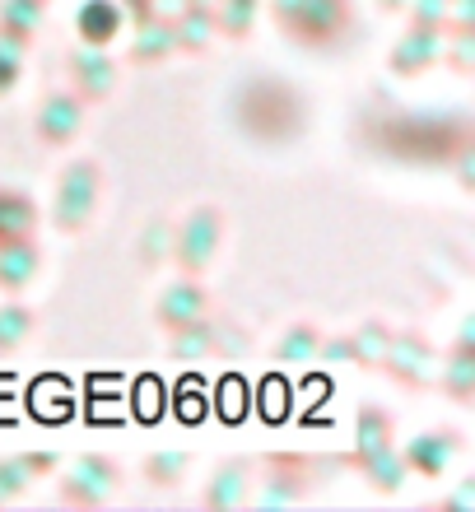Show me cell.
I'll list each match as a JSON object with an SVG mask.
<instances>
[{
	"label": "cell",
	"instance_id": "19",
	"mask_svg": "<svg viewBox=\"0 0 475 512\" xmlns=\"http://www.w3.org/2000/svg\"><path fill=\"white\" fill-rule=\"evenodd\" d=\"M168 24H173V47L177 52H205V47L215 42V10L187 5V10H177Z\"/></svg>",
	"mask_w": 475,
	"mask_h": 512
},
{
	"label": "cell",
	"instance_id": "7",
	"mask_svg": "<svg viewBox=\"0 0 475 512\" xmlns=\"http://www.w3.org/2000/svg\"><path fill=\"white\" fill-rule=\"evenodd\" d=\"M313 466H322V461L313 457H266L261 461V499L266 503H285V499H303L308 494V485H313Z\"/></svg>",
	"mask_w": 475,
	"mask_h": 512
},
{
	"label": "cell",
	"instance_id": "21",
	"mask_svg": "<svg viewBox=\"0 0 475 512\" xmlns=\"http://www.w3.org/2000/svg\"><path fill=\"white\" fill-rule=\"evenodd\" d=\"M219 350V322L210 312H201L196 322L177 326L173 331V359H205Z\"/></svg>",
	"mask_w": 475,
	"mask_h": 512
},
{
	"label": "cell",
	"instance_id": "14",
	"mask_svg": "<svg viewBox=\"0 0 475 512\" xmlns=\"http://www.w3.org/2000/svg\"><path fill=\"white\" fill-rule=\"evenodd\" d=\"M252 461H224L215 471V480L205 485V508H238V503L252 499Z\"/></svg>",
	"mask_w": 475,
	"mask_h": 512
},
{
	"label": "cell",
	"instance_id": "37",
	"mask_svg": "<svg viewBox=\"0 0 475 512\" xmlns=\"http://www.w3.org/2000/svg\"><path fill=\"white\" fill-rule=\"evenodd\" d=\"M382 10H401V5H410V0H378Z\"/></svg>",
	"mask_w": 475,
	"mask_h": 512
},
{
	"label": "cell",
	"instance_id": "28",
	"mask_svg": "<svg viewBox=\"0 0 475 512\" xmlns=\"http://www.w3.org/2000/svg\"><path fill=\"white\" fill-rule=\"evenodd\" d=\"M252 14H257V5H247V0H219V5H215V33H229V38H247V28H252Z\"/></svg>",
	"mask_w": 475,
	"mask_h": 512
},
{
	"label": "cell",
	"instance_id": "26",
	"mask_svg": "<svg viewBox=\"0 0 475 512\" xmlns=\"http://www.w3.org/2000/svg\"><path fill=\"white\" fill-rule=\"evenodd\" d=\"M33 308H24V303H0V354H14L19 345L28 340V331H33Z\"/></svg>",
	"mask_w": 475,
	"mask_h": 512
},
{
	"label": "cell",
	"instance_id": "29",
	"mask_svg": "<svg viewBox=\"0 0 475 512\" xmlns=\"http://www.w3.org/2000/svg\"><path fill=\"white\" fill-rule=\"evenodd\" d=\"M136 252H140V261H145V266H159L163 256L173 252V224H168V219H154L150 229L140 233Z\"/></svg>",
	"mask_w": 475,
	"mask_h": 512
},
{
	"label": "cell",
	"instance_id": "34",
	"mask_svg": "<svg viewBox=\"0 0 475 512\" xmlns=\"http://www.w3.org/2000/svg\"><path fill=\"white\" fill-rule=\"evenodd\" d=\"M24 471L33 475V480H38V475H52L56 466H61V457H56V452H24Z\"/></svg>",
	"mask_w": 475,
	"mask_h": 512
},
{
	"label": "cell",
	"instance_id": "6",
	"mask_svg": "<svg viewBox=\"0 0 475 512\" xmlns=\"http://www.w3.org/2000/svg\"><path fill=\"white\" fill-rule=\"evenodd\" d=\"M378 368L392 382H401V387H429L434 382V345L424 336H415V331H401V336L392 331Z\"/></svg>",
	"mask_w": 475,
	"mask_h": 512
},
{
	"label": "cell",
	"instance_id": "20",
	"mask_svg": "<svg viewBox=\"0 0 475 512\" xmlns=\"http://www.w3.org/2000/svg\"><path fill=\"white\" fill-rule=\"evenodd\" d=\"M42 5L47 0H0V38L28 47L42 24Z\"/></svg>",
	"mask_w": 475,
	"mask_h": 512
},
{
	"label": "cell",
	"instance_id": "15",
	"mask_svg": "<svg viewBox=\"0 0 475 512\" xmlns=\"http://www.w3.org/2000/svg\"><path fill=\"white\" fill-rule=\"evenodd\" d=\"M38 266H42V256H38V243H33V238L0 243V289H5V294L28 289V280L38 275Z\"/></svg>",
	"mask_w": 475,
	"mask_h": 512
},
{
	"label": "cell",
	"instance_id": "10",
	"mask_svg": "<svg viewBox=\"0 0 475 512\" xmlns=\"http://www.w3.org/2000/svg\"><path fill=\"white\" fill-rule=\"evenodd\" d=\"M457 447H462L457 429H429V433H420V438H410V443L401 447V461H406L410 475H443Z\"/></svg>",
	"mask_w": 475,
	"mask_h": 512
},
{
	"label": "cell",
	"instance_id": "2",
	"mask_svg": "<svg viewBox=\"0 0 475 512\" xmlns=\"http://www.w3.org/2000/svg\"><path fill=\"white\" fill-rule=\"evenodd\" d=\"M275 24L285 28V38L299 47H336L350 28V0H275Z\"/></svg>",
	"mask_w": 475,
	"mask_h": 512
},
{
	"label": "cell",
	"instance_id": "30",
	"mask_svg": "<svg viewBox=\"0 0 475 512\" xmlns=\"http://www.w3.org/2000/svg\"><path fill=\"white\" fill-rule=\"evenodd\" d=\"M19 80H24V47L0 38V98L10 94Z\"/></svg>",
	"mask_w": 475,
	"mask_h": 512
},
{
	"label": "cell",
	"instance_id": "18",
	"mask_svg": "<svg viewBox=\"0 0 475 512\" xmlns=\"http://www.w3.org/2000/svg\"><path fill=\"white\" fill-rule=\"evenodd\" d=\"M345 466H354V471H364V480L378 494H396V489L406 485V461H401V452H396V443L392 447H382V452H368V457H359V461H345Z\"/></svg>",
	"mask_w": 475,
	"mask_h": 512
},
{
	"label": "cell",
	"instance_id": "27",
	"mask_svg": "<svg viewBox=\"0 0 475 512\" xmlns=\"http://www.w3.org/2000/svg\"><path fill=\"white\" fill-rule=\"evenodd\" d=\"M187 466H191L187 452H154V457H145V480L159 485V489H168L187 475Z\"/></svg>",
	"mask_w": 475,
	"mask_h": 512
},
{
	"label": "cell",
	"instance_id": "11",
	"mask_svg": "<svg viewBox=\"0 0 475 512\" xmlns=\"http://www.w3.org/2000/svg\"><path fill=\"white\" fill-rule=\"evenodd\" d=\"M201 312H210V294H205V284L196 280V275H187V280H177L173 289H163L154 317H159L163 331H177V326L196 322Z\"/></svg>",
	"mask_w": 475,
	"mask_h": 512
},
{
	"label": "cell",
	"instance_id": "13",
	"mask_svg": "<svg viewBox=\"0 0 475 512\" xmlns=\"http://www.w3.org/2000/svg\"><path fill=\"white\" fill-rule=\"evenodd\" d=\"M75 28H80V42H89V47H108V42L126 28V10L117 5V0H84L80 14H75Z\"/></svg>",
	"mask_w": 475,
	"mask_h": 512
},
{
	"label": "cell",
	"instance_id": "12",
	"mask_svg": "<svg viewBox=\"0 0 475 512\" xmlns=\"http://www.w3.org/2000/svg\"><path fill=\"white\" fill-rule=\"evenodd\" d=\"M443 56V28H424L415 24L406 38L392 47V70L396 75H420Z\"/></svg>",
	"mask_w": 475,
	"mask_h": 512
},
{
	"label": "cell",
	"instance_id": "31",
	"mask_svg": "<svg viewBox=\"0 0 475 512\" xmlns=\"http://www.w3.org/2000/svg\"><path fill=\"white\" fill-rule=\"evenodd\" d=\"M28 485H33V475L24 471V461H19V457H5V461H0V503L19 499Z\"/></svg>",
	"mask_w": 475,
	"mask_h": 512
},
{
	"label": "cell",
	"instance_id": "16",
	"mask_svg": "<svg viewBox=\"0 0 475 512\" xmlns=\"http://www.w3.org/2000/svg\"><path fill=\"white\" fill-rule=\"evenodd\" d=\"M392 438H396V419L387 415L382 405H364V410H359V419H354V452H350V457H340V466H345V461L368 457V452L392 447Z\"/></svg>",
	"mask_w": 475,
	"mask_h": 512
},
{
	"label": "cell",
	"instance_id": "17",
	"mask_svg": "<svg viewBox=\"0 0 475 512\" xmlns=\"http://www.w3.org/2000/svg\"><path fill=\"white\" fill-rule=\"evenodd\" d=\"M38 233V205L33 196L14 187H0V243H14V238H33Z\"/></svg>",
	"mask_w": 475,
	"mask_h": 512
},
{
	"label": "cell",
	"instance_id": "36",
	"mask_svg": "<svg viewBox=\"0 0 475 512\" xmlns=\"http://www.w3.org/2000/svg\"><path fill=\"white\" fill-rule=\"evenodd\" d=\"M122 10L136 14V24H145V19H154V0H117Z\"/></svg>",
	"mask_w": 475,
	"mask_h": 512
},
{
	"label": "cell",
	"instance_id": "23",
	"mask_svg": "<svg viewBox=\"0 0 475 512\" xmlns=\"http://www.w3.org/2000/svg\"><path fill=\"white\" fill-rule=\"evenodd\" d=\"M438 391H448L452 401H471L475 396V354L466 345H457L448 364L438 368Z\"/></svg>",
	"mask_w": 475,
	"mask_h": 512
},
{
	"label": "cell",
	"instance_id": "9",
	"mask_svg": "<svg viewBox=\"0 0 475 512\" xmlns=\"http://www.w3.org/2000/svg\"><path fill=\"white\" fill-rule=\"evenodd\" d=\"M84 126V98L80 94H47L38 108V140L42 145H70Z\"/></svg>",
	"mask_w": 475,
	"mask_h": 512
},
{
	"label": "cell",
	"instance_id": "4",
	"mask_svg": "<svg viewBox=\"0 0 475 512\" xmlns=\"http://www.w3.org/2000/svg\"><path fill=\"white\" fill-rule=\"evenodd\" d=\"M98 191H103V168L94 159H75L56 182V201H52V224L61 233H80L94 219Z\"/></svg>",
	"mask_w": 475,
	"mask_h": 512
},
{
	"label": "cell",
	"instance_id": "8",
	"mask_svg": "<svg viewBox=\"0 0 475 512\" xmlns=\"http://www.w3.org/2000/svg\"><path fill=\"white\" fill-rule=\"evenodd\" d=\"M70 75H75V94L84 103H103L117 84V61L108 56V47H89L84 42L80 52L70 56Z\"/></svg>",
	"mask_w": 475,
	"mask_h": 512
},
{
	"label": "cell",
	"instance_id": "32",
	"mask_svg": "<svg viewBox=\"0 0 475 512\" xmlns=\"http://www.w3.org/2000/svg\"><path fill=\"white\" fill-rule=\"evenodd\" d=\"M448 5H452V0H415V24L448 28Z\"/></svg>",
	"mask_w": 475,
	"mask_h": 512
},
{
	"label": "cell",
	"instance_id": "33",
	"mask_svg": "<svg viewBox=\"0 0 475 512\" xmlns=\"http://www.w3.org/2000/svg\"><path fill=\"white\" fill-rule=\"evenodd\" d=\"M317 359H326V364H350V336H322L317 340Z\"/></svg>",
	"mask_w": 475,
	"mask_h": 512
},
{
	"label": "cell",
	"instance_id": "5",
	"mask_svg": "<svg viewBox=\"0 0 475 512\" xmlns=\"http://www.w3.org/2000/svg\"><path fill=\"white\" fill-rule=\"evenodd\" d=\"M117 480H122V466L112 457L89 452V457H80L61 475V489H56V494H61V503H70V508H94V503H103L112 489H117Z\"/></svg>",
	"mask_w": 475,
	"mask_h": 512
},
{
	"label": "cell",
	"instance_id": "35",
	"mask_svg": "<svg viewBox=\"0 0 475 512\" xmlns=\"http://www.w3.org/2000/svg\"><path fill=\"white\" fill-rule=\"evenodd\" d=\"M452 66L471 70V28H457V47H452Z\"/></svg>",
	"mask_w": 475,
	"mask_h": 512
},
{
	"label": "cell",
	"instance_id": "22",
	"mask_svg": "<svg viewBox=\"0 0 475 512\" xmlns=\"http://www.w3.org/2000/svg\"><path fill=\"white\" fill-rule=\"evenodd\" d=\"M173 24L168 19H145V24L136 28V42H131V61H140V66H159L163 56H173Z\"/></svg>",
	"mask_w": 475,
	"mask_h": 512
},
{
	"label": "cell",
	"instance_id": "1",
	"mask_svg": "<svg viewBox=\"0 0 475 512\" xmlns=\"http://www.w3.org/2000/svg\"><path fill=\"white\" fill-rule=\"evenodd\" d=\"M238 126L261 145H280L303 131V98L285 80H252L238 94Z\"/></svg>",
	"mask_w": 475,
	"mask_h": 512
},
{
	"label": "cell",
	"instance_id": "25",
	"mask_svg": "<svg viewBox=\"0 0 475 512\" xmlns=\"http://www.w3.org/2000/svg\"><path fill=\"white\" fill-rule=\"evenodd\" d=\"M317 326L299 322L289 326L285 336H280V345H275V364H308V359H317Z\"/></svg>",
	"mask_w": 475,
	"mask_h": 512
},
{
	"label": "cell",
	"instance_id": "24",
	"mask_svg": "<svg viewBox=\"0 0 475 512\" xmlns=\"http://www.w3.org/2000/svg\"><path fill=\"white\" fill-rule=\"evenodd\" d=\"M387 340H392V326H387V322H364L350 336V364L378 368L382 364V350H387Z\"/></svg>",
	"mask_w": 475,
	"mask_h": 512
},
{
	"label": "cell",
	"instance_id": "38",
	"mask_svg": "<svg viewBox=\"0 0 475 512\" xmlns=\"http://www.w3.org/2000/svg\"><path fill=\"white\" fill-rule=\"evenodd\" d=\"M247 5H257V0H247Z\"/></svg>",
	"mask_w": 475,
	"mask_h": 512
},
{
	"label": "cell",
	"instance_id": "3",
	"mask_svg": "<svg viewBox=\"0 0 475 512\" xmlns=\"http://www.w3.org/2000/svg\"><path fill=\"white\" fill-rule=\"evenodd\" d=\"M219 243H224V215H219V205H201V210H191L173 229V252L168 256L177 261L182 275H196V280H201L205 270L215 266Z\"/></svg>",
	"mask_w": 475,
	"mask_h": 512
}]
</instances>
